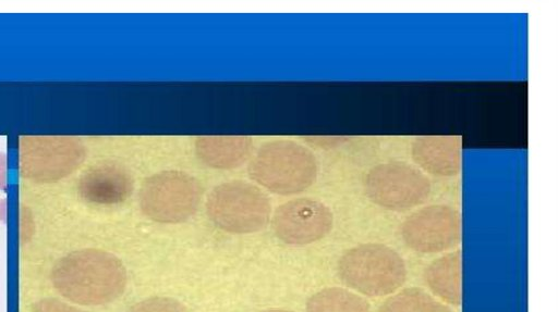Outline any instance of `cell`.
I'll return each mask as SVG.
<instances>
[{"label": "cell", "mask_w": 558, "mask_h": 312, "mask_svg": "<svg viewBox=\"0 0 558 312\" xmlns=\"http://www.w3.org/2000/svg\"><path fill=\"white\" fill-rule=\"evenodd\" d=\"M52 283L73 302L99 305L121 296L126 286V272L116 255L85 249L68 254L56 264Z\"/></svg>", "instance_id": "obj_1"}, {"label": "cell", "mask_w": 558, "mask_h": 312, "mask_svg": "<svg viewBox=\"0 0 558 312\" xmlns=\"http://www.w3.org/2000/svg\"><path fill=\"white\" fill-rule=\"evenodd\" d=\"M337 273L349 289L371 298L395 294L408 275L402 257L378 242L360 244L347 250L338 260Z\"/></svg>", "instance_id": "obj_2"}, {"label": "cell", "mask_w": 558, "mask_h": 312, "mask_svg": "<svg viewBox=\"0 0 558 312\" xmlns=\"http://www.w3.org/2000/svg\"><path fill=\"white\" fill-rule=\"evenodd\" d=\"M248 175L257 184L279 195L299 194L317 178V161L305 147L291 140L264 143L248 164Z\"/></svg>", "instance_id": "obj_3"}, {"label": "cell", "mask_w": 558, "mask_h": 312, "mask_svg": "<svg viewBox=\"0 0 558 312\" xmlns=\"http://www.w3.org/2000/svg\"><path fill=\"white\" fill-rule=\"evenodd\" d=\"M206 211L218 228L232 234H248L265 227L271 205L257 186L232 180L219 184L210 191Z\"/></svg>", "instance_id": "obj_4"}, {"label": "cell", "mask_w": 558, "mask_h": 312, "mask_svg": "<svg viewBox=\"0 0 558 312\" xmlns=\"http://www.w3.org/2000/svg\"><path fill=\"white\" fill-rule=\"evenodd\" d=\"M203 196L198 179L181 171H162L148 176L138 195L142 213L151 221L175 224L197 211Z\"/></svg>", "instance_id": "obj_5"}, {"label": "cell", "mask_w": 558, "mask_h": 312, "mask_svg": "<svg viewBox=\"0 0 558 312\" xmlns=\"http://www.w3.org/2000/svg\"><path fill=\"white\" fill-rule=\"evenodd\" d=\"M364 190L373 203L400 212L424 203L430 194V183L416 167L392 161L380 163L368 171Z\"/></svg>", "instance_id": "obj_6"}, {"label": "cell", "mask_w": 558, "mask_h": 312, "mask_svg": "<svg viewBox=\"0 0 558 312\" xmlns=\"http://www.w3.org/2000/svg\"><path fill=\"white\" fill-rule=\"evenodd\" d=\"M461 229L458 210L447 204H430L414 211L403 221L401 237L415 252L438 253L459 245Z\"/></svg>", "instance_id": "obj_7"}, {"label": "cell", "mask_w": 558, "mask_h": 312, "mask_svg": "<svg viewBox=\"0 0 558 312\" xmlns=\"http://www.w3.org/2000/svg\"><path fill=\"white\" fill-rule=\"evenodd\" d=\"M84 158V148L69 137H33L21 148V170L35 180H54L69 174Z\"/></svg>", "instance_id": "obj_8"}, {"label": "cell", "mask_w": 558, "mask_h": 312, "mask_svg": "<svg viewBox=\"0 0 558 312\" xmlns=\"http://www.w3.org/2000/svg\"><path fill=\"white\" fill-rule=\"evenodd\" d=\"M272 230L283 242L303 246L324 238L332 228L333 216L323 202L298 198L279 205L272 217Z\"/></svg>", "instance_id": "obj_9"}, {"label": "cell", "mask_w": 558, "mask_h": 312, "mask_svg": "<svg viewBox=\"0 0 558 312\" xmlns=\"http://www.w3.org/2000/svg\"><path fill=\"white\" fill-rule=\"evenodd\" d=\"M133 191L130 171L117 162H105L90 169L82 177L81 196L94 203L117 204L125 201Z\"/></svg>", "instance_id": "obj_10"}, {"label": "cell", "mask_w": 558, "mask_h": 312, "mask_svg": "<svg viewBox=\"0 0 558 312\" xmlns=\"http://www.w3.org/2000/svg\"><path fill=\"white\" fill-rule=\"evenodd\" d=\"M412 158L429 174L457 175L461 170V139L456 136L418 137L412 145Z\"/></svg>", "instance_id": "obj_11"}, {"label": "cell", "mask_w": 558, "mask_h": 312, "mask_svg": "<svg viewBox=\"0 0 558 312\" xmlns=\"http://www.w3.org/2000/svg\"><path fill=\"white\" fill-rule=\"evenodd\" d=\"M253 151V141L246 136H203L195 141L197 158L215 169H234L242 165Z\"/></svg>", "instance_id": "obj_12"}, {"label": "cell", "mask_w": 558, "mask_h": 312, "mask_svg": "<svg viewBox=\"0 0 558 312\" xmlns=\"http://www.w3.org/2000/svg\"><path fill=\"white\" fill-rule=\"evenodd\" d=\"M462 254L460 250L448 252L427 265L424 282L444 303L459 307L462 301Z\"/></svg>", "instance_id": "obj_13"}, {"label": "cell", "mask_w": 558, "mask_h": 312, "mask_svg": "<svg viewBox=\"0 0 558 312\" xmlns=\"http://www.w3.org/2000/svg\"><path fill=\"white\" fill-rule=\"evenodd\" d=\"M307 312H372L367 299L343 287H327L314 294L306 303Z\"/></svg>", "instance_id": "obj_14"}, {"label": "cell", "mask_w": 558, "mask_h": 312, "mask_svg": "<svg viewBox=\"0 0 558 312\" xmlns=\"http://www.w3.org/2000/svg\"><path fill=\"white\" fill-rule=\"evenodd\" d=\"M378 312H453L446 303L418 287L396 291L379 307Z\"/></svg>", "instance_id": "obj_15"}, {"label": "cell", "mask_w": 558, "mask_h": 312, "mask_svg": "<svg viewBox=\"0 0 558 312\" xmlns=\"http://www.w3.org/2000/svg\"><path fill=\"white\" fill-rule=\"evenodd\" d=\"M128 312H189L179 301L167 297H154L142 300Z\"/></svg>", "instance_id": "obj_16"}, {"label": "cell", "mask_w": 558, "mask_h": 312, "mask_svg": "<svg viewBox=\"0 0 558 312\" xmlns=\"http://www.w3.org/2000/svg\"><path fill=\"white\" fill-rule=\"evenodd\" d=\"M33 312H85L58 299H41L32 307Z\"/></svg>", "instance_id": "obj_17"}, {"label": "cell", "mask_w": 558, "mask_h": 312, "mask_svg": "<svg viewBox=\"0 0 558 312\" xmlns=\"http://www.w3.org/2000/svg\"><path fill=\"white\" fill-rule=\"evenodd\" d=\"M7 185V158L0 153V188L4 189Z\"/></svg>", "instance_id": "obj_18"}, {"label": "cell", "mask_w": 558, "mask_h": 312, "mask_svg": "<svg viewBox=\"0 0 558 312\" xmlns=\"http://www.w3.org/2000/svg\"><path fill=\"white\" fill-rule=\"evenodd\" d=\"M262 312H292V311L281 310V309H272V310H266V311H262Z\"/></svg>", "instance_id": "obj_19"}]
</instances>
